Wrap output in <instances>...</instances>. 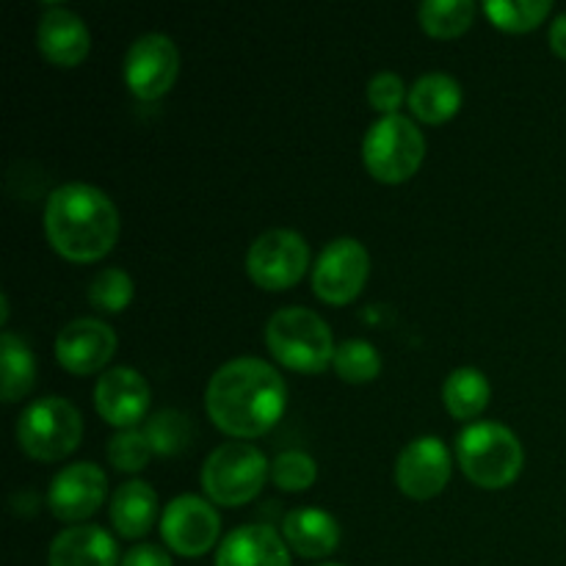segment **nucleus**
<instances>
[{
	"label": "nucleus",
	"instance_id": "24",
	"mask_svg": "<svg viewBox=\"0 0 566 566\" xmlns=\"http://www.w3.org/2000/svg\"><path fill=\"white\" fill-rule=\"evenodd\" d=\"M418 20L431 36L453 39L473 25L475 3L473 0H426L418 6Z\"/></svg>",
	"mask_w": 566,
	"mask_h": 566
},
{
	"label": "nucleus",
	"instance_id": "1",
	"mask_svg": "<svg viewBox=\"0 0 566 566\" xmlns=\"http://www.w3.org/2000/svg\"><path fill=\"white\" fill-rule=\"evenodd\" d=\"M205 407L216 429L238 440H254L274 429L285 415V379L265 359H230L210 376Z\"/></svg>",
	"mask_w": 566,
	"mask_h": 566
},
{
	"label": "nucleus",
	"instance_id": "2",
	"mask_svg": "<svg viewBox=\"0 0 566 566\" xmlns=\"http://www.w3.org/2000/svg\"><path fill=\"white\" fill-rule=\"evenodd\" d=\"M44 235L61 258L94 263L119 238V210L114 199L88 182H64L44 202Z\"/></svg>",
	"mask_w": 566,
	"mask_h": 566
},
{
	"label": "nucleus",
	"instance_id": "14",
	"mask_svg": "<svg viewBox=\"0 0 566 566\" xmlns=\"http://www.w3.org/2000/svg\"><path fill=\"white\" fill-rule=\"evenodd\" d=\"M149 401H153V392H149L147 379L127 365L108 368L94 387V407L99 418L119 431L136 429L138 420L147 418Z\"/></svg>",
	"mask_w": 566,
	"mask_h": 566
},
{
	"label": "nucleus",
	"instance_id": "31",
	"mask_svg": "<svg viewBox=\"0 0 566 566\" xmlns=\"http://www.w3.org/2000/svg\"><path fill=\"white\" fill-rule=\"evenodd\" d=\"M403 97H409V92L407 86H403L401 75H396V72H376L368 81V103L370 108L381 111V116L398 114Z\"/></svg>",
	"mask_w": 566,
	"mask_h": 566
},
{
	"label": "nucleus",
	"instance_id": "19",
	"mask_svg": "<svg viewBox=\"0 0 566 566\" xmlns=\"http://www.w3.org/2000/svg\"><path fill=\"white\" fill-rule=\"evenodd\" d=\"M282 536L302 558H326L340 545V525L324 509L298 506L282 520Z\"/></svg>",
	"mask_w": 566,
	"mask_h": 566
},
{
	"label": "nucleus",
	"instance_id": "13",
	"mask_svg": "<svg viewBox=\"0 0 566 566\" xmlns=\"http://www.w3.org/2000/svg\"><path fill=\"white\" fill-rule=\"evenodd\" d=\"M108 497V479L94 462L66 464L55 473L48 490V506L61 523L88 520Z\"/></svg>",
	"mask_w": 566,
	"mask_h": 566
},
{
	"label": "nucleus",
	"instance_id": "4",
	"mask_svg": "<svg viewBox=\"0 0 566 566\" xmlns=\"http://www.w3.org/2000/svg\"><path fill=\"white\" fill-rule=\"evenodd\" d=\"M265 346L276 363L298 374H324L335 363L329 324L307 307H282L265 324Z\"/></svg>",
	"mask_w": 566,
	"mask_h": 566
},
{
	"label": "nucleus",
	"instance_id": "21",
	"mask_svg": "<svg viewBox=\"0 0 566 566\" xmlns=\"http://www.w3.org/2000/svg\"><path fill=\"white\" fill-rule=\"evenodd\" d=\"M462 86L448 72H426L409 86V111L426 125H440L462 108Z\"/></svg>",
	"mask_w": 566,
	"mask_h": 566
},
{
	"label": "nucleus",
	"instance_id": "26",
	"mask_svg": "<svg viewBox=\"0 0 566 566\" xmlns=\"http://www.w3.org/2000/svg\"><path fill=\"white\" fill-rule=\"evenodd\" d=\"M551 0H486L484 11L501 31L523 33L551 14Z\"/></svg>",
	"mask_w": 566,
	"mask_h": 566
},
{
	"label": "nucleus",
	"instance_id": "30",
	"mask_svg": "<svg viewBox=\"0 0 566 566\" xmlns=\"http://www.w3.org/2000/svg\"><path fill=\"white\" fill-rule=\"evenodd\" d=\"M108 462L114 464L119 473H138V470L147 468V462L153 459V446H149L147 434L138 429H125L116 437H111L108 442Z\"/></svg>",
	"mask_w": 566,
	"mask_h": 566
},
{
	"label": "nucleus",
	"instance_id": "18",
	"mask_svg": "<svg viewBox=\"0 0 566 566\" xmlns=\"http://www.w3.org/2000/svg\"><path fill=\"white\" fill-rule=\"evenodd\" d=\"M50 566H116L119 547L99 525H72L61 531L48 551Z\"/></svg>",
	"mask_w": 566,
	"mask_h": 566
},
{
	"label": "nucleus",
	"instance_id": "11",
	"mask_svg": "<svg viewBox=\"0 0 566 566\" xmlns=\"http://www.w3.org/2000/svg\"><path fill=\"white\" fill-rule=\"evenodd\" d=\"M180 75V50L166 33H144L125 53V83L138 99H160Z\"/></svg>",
	"mask_w": 566,
	"mask_h": 566
},
{
	"label": "nucleus",
	"instance_id": "9",
	"mask_svg": "<svg viewBox=\"0 0 566 566\" xmlns=\"http://www.w3.org/2000/svg\"><path fill=\"white\" fill-rule=\"evenodd\" d=\"M370 274V254L357 238H335L313 265V291L326 304H348L363 293Z\"/></svg>",
	"mask_w": 566,
	"mask_h": 566
},
{
	"label": "nucleus",
	"instance_id": "32",
	"mask_svg": "<svg viewBox=\"0 0 566 566\" xmlns=\"http://www.w3.org/2000/svg\"><path fill=\"white\" fill-rule=\"evenodd\" d=\"M119 566H171V556L160 545H136L125 553Z\"/></svg>",
	"mask_w": 566,
	"mask_h": 566
},
{
	"label": "nucleus",
	"instance_id": "22",
	"mask_svg": "<svg viewBox=\"0 0 566 566\" xmlns=\"http://www.w3.org/2000/svg\"><path fill=\"white\" fill-rule=\"evenodd\" d=\"M490 396L492 387L486 374L479 368H470V365L451 370L442 381V403L457 420L479 418L490 403Z\"/></svg>",
	"mask_w": 566,
	"mask_h": 566
},
{
	"label": "nucleus",
	"instance_id": "17",
	"mask_svg": "<svg viewBox=\"0 0 566 566\" xmlns=\"http://www.w3.org/2000/svg\"><path fill=\"white\" fill-rule=\"evenodd\" d=\"M216 566H291V553L269 525H241L221 539Z\"/></svg>",
	"mask_w": 566,
	"mask_h": 566
},
{
	"label": "nucleus",
	"instance_id": "6",
	"mask_svg": "<svg viewBox=\"0 0 566 566\" xmlns=\"http://www.w3.org/2000/svg\"><path fill=\"white\" fill-rule=\"evenodd\" d=\"M426 158V138L409 116H379L368 127L363 142V160L370 177L387 186H398L415 177Z\"/></svg>",
	"mask_w": 566,
	"mask_h": 566
},
{
	"label": "nucleus",
	"instance_id": "28",
	"mask_svg": "<svg viewBox=\"0 0 566 566\" xmlns=\"http://www.w3.org/2000/svg\"><path fill=\"white\" fill-rule=\"evenodd\" d=\"M133 276L127 274L125 269H116V265H108V269H99L94 274V280L88 282V302L99 310V313H122L127 304L133 302Z\"/></svg>",
	"mask_w": 566,
	"mask_h": 566
},
{
	"label": "nucleus",
	"instance_id": "34",
	"mask_svg": "<svg viewBox=\"0 0 566 566\" xmlns=\"http://www.w3.org/2000/svg\"><path fill=\"white\" fill-rule=\"evenodd\" d=\"M321 566H343V564H321Z\"/></svg>",
	"mask_w": 566,
	"mask_h": 566
},
{
	"label": "nucleus",
	"instance_id": "20",
	"mask_svg": "<svg viewBox=\"0 0 566 566\" xmlns=\"http://www.w3.org/2000/svg\"><path fill=\"white\" fill-rule=\"evenodd\" d=\"M111 525L119 531L125 539H142L153 531L155 517H158V495L147 481H125L116 486L111 495Z\"/></svg>",
	"mask_w": 566,
	"mask_h": 566
},
{
	"label": "nucleus",
	"instance_id": "5",
	"mask_svg": "<svg viewBox=\"0 0 566 566\" xmlns=\"http://www.w3.org/2000/svg\"><path fill=\"white\" fill-rule=\"evenodd\" d=\"M83 418L72 401L61 396L36 398L17 418V446L36 462H59L77 448Z\"/></svg>",
	"mask_w": 566,
	"mask_h": 566
},
{
	"label": "nucleus",
	"instance_id": "10",
	"mask_svg": "<svg viewBox=\"0 0 566 566\" xmlns=\"http://www.w3.org/2000/svg\"><path fill=\"white\" fill-rule=\"evenodd\" d=\"M221 534V517L199 495H180L169 501L160 514V536L171 553L182 558H199L213 551Z\"/></svg>",
	"mask_w": 566,
	"mask_h": 566
},
{
	"label": "nucleus",
	"instance_id": "25",
	"mask_svg": "<svg viewBox=\"0 0 566 566\" xmlns=\"http://www.w3.org/2000/svg\"><path fill=\"white\" fill-rule=\"evenodd\" d=\"M335 374L348 385H365L374 381L381 370V354L376 352L374 343L363 337H348L335 352Z\"/></svg>",
	"mask_w": 566,
	"mask_h": 566
},
{
	"label": "nucleus",
	"instance_id": "29",
	"mask_svg": "<svg viewBox=\"0 0 566 566\" xmlns=\"http://www.w3.org/2000/svg\"><path fill=\"white\" fill-rule=\"evenodd\" d=\"M318 479V464L304 451H285L271 462V481L282 492H304Z\"/></svg>",
	"mask_w": 566,
	"mask_h": 566
},
{
	"label": "nucleus",
	"instance_id": "3",
	"mask_svg": "<svg viewBox=\"0 0 566 566\" xmlns=\"http://www.w3.org/2000/svg\"><path fill=\"white\" fill-rule=\"evenodd\" d=\"M457 459L462 473L481 490H506L523 470L525 451L520 437L495 420L470 423L457 437Z\"/></svg>",
	"mask_w": 566,
	"mask_h": 566
},
{
	"label": "nucleus",
	"instance_id": "27",
	"mask_svg": "<svg viewBox=\"0 0 566 566\" xmlns=\"http://www.w3.org/2000/svg\"><path fill=\"white\" fill-rule=\"evenodd\" d=\"M149 446L160 457H175L191 442V420L177 409H160L144 426Z\"/></svg>",
	"mask_w": 566,
	"mask_h": 566
},
{
	"label": "nucleus",
	"instance_id": "7",
	"mask_svg": "<svg viewBox=\"0 0 566 566\" xmlns=\"http://www.w3.org/2000/svg\"><path fill=\"white\" fill-rule=\"evenodd\" d=\"M271 475V464L252 442H224L202 464V490L219 506L254 501Z\"/></svg>",
	"mask_w": 566,
	"mask_h": 566
},
{
	"label": "nucleus",
	"instance_id": "15",
	"mask_svg": "<svg viewBox=\"0 0 566 566\" xmlns=\"http://www.w3.org/2000/svg\"><path fill=\"white\" fill-rule=\"evenodd\" d=\"M116 352V332L99 318H75L55 337V359L75 376L103 370Z\"/></svg>",
	"mask_w": 566,
	"mask_h": 566
},
{
	"label": "nucleus",
	"instance_id": "23",
	"mask_svg": "<svg viewBox=\"0 0 566 566\" xmlns=\"http://www.w3.org/2000/svg\"><path fill=\"white\" fill-rule=\"evenodd\" d=\"M36 385V359L31 346L14 332H3L0 337V387L3 401L14 403L25 398Z\"/></svg>",
	"mask_w": 566,
	"mask_h": 566
},
{
	"label": "nucleus",
	"instance_id": "33",
	"mask_svg": "<svg viewBox=\"0 0 566 566\" xmlns=\"http://www.w3.org/2000/svg\"><path fill=\"white\" fill-rule=\"evenodd\" d=\"M547 39H551L553 53L566 59V11L551 22V33H547Z\"/></svg>",
	"mask_w": 566,
	"mask_h": 566
},
{
	"label": "nucleus",
	"instance_id": "12",
	"mask_svg": "<svg viewBox=\"0 0 566 566\" xmlns=\"http://www.w3.org/2000/svg\"><path fill=\"white\" fill-rule=\"evenodd\" d=\"M451 481V451L440 437H415L396 459V486L407 497L429 501Z\"/></svg>",
	"mask_w": 566,
	"mask_h": 566
},
{
	"label": "nucleus",
	"instance_id": "8",
	"mask_svg": "<svg viewBox=\"0 0 566 566\" xmlns=\"http://www.w3.org/2000/svg\"><path fill=\"white\" fill-rule=\"evenodd\" d=\"M310 269V247L296 230L274 227L260 232L247 252V271L263 291H287Z\"/></svg>",
	"mask_w": 566,
	"mask_h": 566
},
{
	"label": "nucleus",
	"instance_id": "16",
	"mask_svg": "<svg viewBox=\"0 0 566 566\" xmlns=\"http://www.w3.org/2000/svg\"><path fill=\"white\" fill-rule=\"evenodd\" d=\"M36 48L50 64L77 66L88 55L92 33H88L86 22L75 11L66 9V6L50 3L39 17Z\"/></svg>",
	"mask_w": 566,
	"mask_h": 566
}]
</instances>
